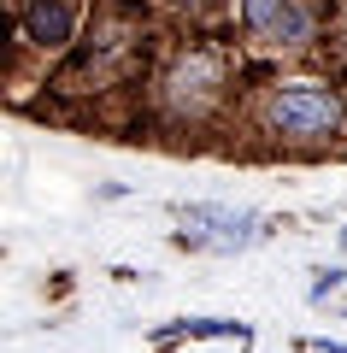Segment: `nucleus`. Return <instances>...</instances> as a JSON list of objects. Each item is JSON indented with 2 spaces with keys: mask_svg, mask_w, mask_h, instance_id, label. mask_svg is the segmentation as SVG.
<instances>
[{
  "mask_svg": "<svg viewBox=\"0 0 347 353\" xmlns=\"http://www.w3.org/2000/svg\"><path fill=\"white\" fill-rule=\"evenodd\" d=\"M341 277H347V271H318V283H312V301H324L330 289H341Z\"/></svg>",
  "mask_w": 347,
  "mask_h": 353,
  "instance_id": "nucleus-8",
  "label": "nucleus"
},
{
  "mask_svg": "<svg viewBox=\"0 0 347 353\" xmlns=\"http://www.w3.org/2000/svg\"><path fill=\"white\" fill-rule=\"evenodd\" d=\"M265 118L288 141H318V136H335V124H341V94L324 83H283L265 106Z\"/></svg>",
  "mask_w": 347,
  "mask_h": 353,
  "instance_id": "nucleus-1",
  "label": "nucleus"
},
{
  "mask_svg": "<svg viewBox=\"0 0 347 353\" xmlns=\"http://www.w3.org/2000/svg\"><path fill=\"white\" fill-rule=\"evenodd\" d=\"M24 30L41 48H65V41H71V6H65V0H36L24 12Z\"/></svg>",
  "mask_w": 347,
  "mask_h": 353,
  "instance_id": "nucleus-4",
  "label": "nucleus"
},
{
  "mask_svg": "<svg viewBox=\"0 0 347 353\" xmlns=\"http://www.w3.org/2000/svg\"><path fill=\"white\" fill-rule=\"evenodd\" d=\"M341 241H347V230H341Z\"/></svg>",
  "mask_w": 347,
  "mask_h": 353,
  "instance_id": "nucleus-10",
  "label": "nucleus"
},
{
  "mask_svg": "<svg viewBox=\"0 0 347 353\" xmlns=\"http://www.w3.org/2000/svg\"><path fill=\"white\" fill-rule=\"evenodd\" d=\"M212 83H218V65L206 59V53H188L183 65L171 71V106H206V94H212Z\"/></svg>",
  "mask_w": 347,
  "mask_h": 353,
  "instance_id": "nucleus-3",
  "label": "nucleus"
},
{
  "mask_svg": "<svg viewBox=\"0 0 347 353\" xmlns=\"http://www.w3.org/2000/svg\"><path fill=\"white\" fill-rule=\"evenodd\" d=\"M271 36H283V41H306V36H312V18L295 12V6H283V18L271 24Z\"/></svg>",
  "mask_w": 347,
  "mask_h": 353,
  "instance_id": "nucleus-6",
  "label": "nucleus"
},
{
  "mask_svg": "<svg viewBox=\"0 0 347 353\" xmlns=\"http://www.w3.org/2000/svg\"><path fill=\"white\" fill-rule=\"evenodd\" d=\"M283 6H288V0H248V24L253 30H271L277 18H283Z\"/></svg>",
  "mask_w": 347,
  "mask_h": 353,
  "instance_id": "nucleus-7",
  "label": "nucleus"
},
{
  "mask_svg": "<svg viewBox=\"0 0 347 353\" xmlns=\"http://www.w3.org/2000/svg\"><path fill=\"white\" fill-rule=\"evenodd\" d=\"M177 224H183L177 230L183 248H212V253H236L271 236L259 212H236V206H177Z\"/></svg>",
  "mask_w": 347,
  "mask_h": 353,
  "instance_id": "nucleus-2",
  "label": "nucleus"
},
{
  "mask_svg": "<svg viewBox=\"0 0 347 353\" xmlns=\"http://www.w3.org/2000/svg\"><path fill=\"white\" fill-rule=\"evenodd\" d=\"M306 347H318V353H347L341 341H306Z\"/></svg>",
  "mask_w": 347,
  "mask_h": 353,
  "instance_id": "nucleus-9",
  "label": "nucleus"
},
{
  "mask_svg": "<svg viewBox=\"0 0 347 353\" xmlns=\"http://www.w3.org/2000/svg\"><path fill=\"white\" fill-rule=\"evenodd\" d=\"M165 336H224V341H248L253 330H248V324H230V318H183V324H171Z\"/></svg>",
  "mask_w": 347,
  "mask_h": 353,
  "instance_id": "nucleus-5",
  "label": "nucleus"
}]
</instances>
